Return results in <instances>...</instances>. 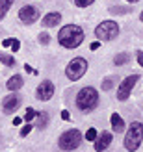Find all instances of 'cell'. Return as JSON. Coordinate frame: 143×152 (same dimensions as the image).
I'll use <instances>...</instances> for the list:
<instances>
[{"label": "cell", "mask_w": 143, "mask_h": 152, "mask_svg": "<svg viewBox=\"0 0 143 152\" xmlns=\"http://www.w3.org/2000/svg\"><path fill=\"white\" fill-rule=\"evenodd\" d=\"M58 41L63 48H76L84 41V30L76 24H65L58 32Z\"/></svg>", "instance_id": "cell-1"}, {"label": "cell", "mask_w": 143, "mask_h": 152, "mask_svg": "<svg viewBox=\"0 0 143 152\" xmlns=\"http://www.w3.org/2000/svg\"><path fill=\"white\" fill-rule=\"evenodd\" d=\"M99 104V93L95 87H84L76 93V108L80 111H91Z\"/></svg>", "instance_id": "cell-2"}, {"label": "cell", "mask_w": 143, "mask_h": 152, "mask_svg": "<svg viewBox=\"0 0 143 152\" xmlns=\"http://www.w3.org/2000/svg\"><path fill=\"white\" fill-rule=\"evenodd\" d=\"M143 141V124L138 123V121H134V123L128 126V130H126V135H125V148L128 152H136L141 145Z\"/></svg>", "instance_id": "cell-3"}, {"label": "cell", "mask_w": 143, "mask_h": 152, "mask_svg": "<svg viewBox=\"0 0 143 152\" xmlns=\"http://www.w3.org/2000/svg\"><path fill=\"white\" fill-rule=\"evenodd\" d=\"M86 71H87V61L84 58H74L65 67V74H67V78H69L71 82L80 80L82 76L86 74Z\"/></svg>", "instance_id": "cell-4"}, {"label": "cell", "mask_w": 143, "mask_h": 152, "mask_svg": "<svg viewBox=\"0 0 143 152\" xmlns=\"http://www.w3.org/2000/svg\"><path fill=\"white\" fill-rule=\"evenodd\" d=\"M117 34H119V24L115 20H104L95 28V35L100 41H111L117 37Z\"/></svg>", "instance_id": "cell-5"}, {"label": "cell", "mask_w": 143, "mask_h": 152, "mask_svg": "<svg viewBox=\"0 0 143 152\" xmlns=\"http://www.w3.org/2000/svg\"><path fill=\"white\" fill-rule=\"evenodd\" d=\"M80 143H82V132L76 130V128H73V130L62 134L58 145H59L62 150H74V148L80 147Z\"/></svg>", "instance_id": "cell-6"}, {"label": "cell", "mask_w": 143, "mask_h": 152, "mask_svg": "<svg viewBox=\"0 0 143 152\" xmlns=\"http://www.w3.org/2000/svg\"><path fill=\"white\" fill-rule=\"evenodd\" d=\"M138 80H139V76L138 74H132V76H126V78L121 82V86H119V89H117V98L119 100H126V98L130 96V93H132V89H134V86L138 83Z\"/></svg>", "instance_id": "cell-7"}, {"label": "cell", "mask_w": 143, "mask_h": 152, "mask_svg": "<svg viewBox=\"0 0 143 152\" xmlns=\"http://www.w3.org/2000/svg\"><path fill=\"white\" fill-rule=\"evenodd\" d=\"M37 17H39V10L34 6H24L19 11V19H21L22 24H34L37 20Z\"/></svg>", "instance_id": "cell-8"}, {"label": "cell", "mask_w": 143, "mask_h": 152, "mask_svg": "<svg viewBox=\"0 0 143 152\" xmlns=\"http://www.w3.org/2000/svg\"><path fill=\"white\" fill-rule=\"evenodd\" d=\"M35 95H37V98H39V100H43V102L50 100V98H52V95H54V83H52V82H48V80L41 82L39 86H37Z\"/></svg>", "instance_id": "cell-9"}, {"label": "cell", "mask_w": 143, "mask_h": 152, "mask_svg": "<svg viewBox=\"0 0 143 152\" xmlns=\"http://www.w3.org/2000/svg\"><path fill=\"white\" fill-rule=\"evenodd\" d=\"M21 96L17 95V93H13V95H10V96H6L4 98V104H2V110H4V113H13V111H17L19 108H21Z\"/></svg>", "instance_id": "cell-10"}, {"label": "cell", "mask_w": 143, "mask_h": 152, "mask_svg": "<svg viewBox=\"0 0 143 152\" xmlns=\"http://www.w3.org/2000/svg\"><path fill=\"white\" fill-rule=\"evenodd\" d=\"M111 139H114V135H111L110 132H102V134L99 135V137L95 139V150H97V152H102V150H106V148L110 147Z\"/></svg>", "instance_id": "cell-11"}, {"label": "cell", "mask_w": 143, "mask_h": 152, "mask_svg": "<svg viewBox=\"0 0 143 152\" xmlns=\"http://www.w3.org/2000/svg\"><path fill=\"white\" fill-rule=\"evenodd\" d=\"M59 20H62V15H59L58 11H50V13H47V15L43 17V26H47V28L58 26Z\"/></svg>", "instance_id": "cell-12"}, {"label": "cell", "mask_w": 143, "mask_h": 152, "mask_svg": "<svg viewBox=\"0 0 143 152\" xmlns=\"http://www.w3.org/2000/svg\"><path fill=\"white\" fill-rule=\"evenodd\" d=\"M110 123H111V128H114V132H123L125 130V121L121 119V115L119 113H111V117H110Z\"/></svg>", "instance_id": "cell-13"}, {"label": "cell", "mask_w": 143, "mask_h": 152, "mask_svg": "<svg viewBox=\"0 0 143 152\" xmlns=\"http://www.w3.org/2000/svg\"><path fill=\"white\" fill-rule=\"evenodd\" d=\"M22 76L21 74H13L10 80H7V89H11V91H19L22 89Z\"/></svg>", "instance_id": "cell-14"}, {"label": "cell", "mask_w": 143, "mask_h": 152, "mask_svg": "<svg viewBox=\"0 0 143 152\" xmlns=\"http://www.w3.org/2000/svg\"><path fill=\"white\" fill-rule=\"evenodd\" d=\"M13 2H15V0H0V20H2L6 15H7V11L11 10Z\"/></svg>", "instance_id": "cell-15"}, {"label": "cell", "mask_w": 143, "mask_h": 152, "mask_svg": "<svg viewBox=\"0 0 143 152\" xmlns=\"http://www.w3.org/2000/svg\"><path fill=\"white\" fill-rule=\"evenodd\" d=\"M2 45H4L6 48L10 47L13 52H19V50H21V41H19V39H13V37H10V39H4Z\"/></svg>", "instance_id": "cell-16"}, {"label": "cell", "mask_w": 143, "mask_h": 152, "mask_svg": "<svg viewBox=\"0 0 143 152\" xmlns=\"http://www.w3.org/2000/svg\"><path fill=\"white\" fill-rule=\"evenodd\" d=\"M0 61H2L4 65H7V67H13V65H15V58L10 56V54H4V52H0Z\"/></svg>", "instance_id": "cell-17"}, {"label": "cell", "mask_w": 143, "mask_h": 152, "mask_svg": "<svg viewBox=\"0 0 143 152\" xmlns=\"http://www.w3.org/2000/svg\"><path fill=\"white\" fill-rule=\"evenodd\" d=\"M126 61H128V54H125V52L117 54L115 59H114V63H115V65H123V63H126Z\"/></svg>", "instance_id": "cell-18"}, {"label": "cell", "mask_w": 143, "mask_h": 152, "mask_svg": "<svg viewBox=\"0 0 143 152\" xmlns=\"http://www.w3.org/2000/svg\"><path fill=\"white\" fill-rule=\"evenodd\" d=\"M35 117H37V111L34 108H28L26 110V115H24V121H26V123H30V121H34Z\"/></svg>", "instance_id": "cell-19"}, {"label": "cell", "mask_w": 143, "mask_h": 152, "mask_svg": "<svg viewBox=\"0 0 143 152\" xmlns=\"http://www.w3.org/2000/svg\"><path fill=\"white\" fill-rule=\"evenodd\" d=\"M37 117H39V123H37V128H43L45 124H47V121H48V115H47V113H37Z\"/></svg>", "instance_id": "cell-20"}, {"label": "cell", "mask_w": 143, "mask_h": 152, "mask_svg": "<svg viewBox=\"0 0 143 152\" xmlns=\"http://www.w3.org/2000/svg\"><path fill=\"white\" fill-rule=\"evenodd\" d=\"M97 137H99V135H97V130H95V128H89V130L86 132V139H87V141H95Z\"/></svg>", "instance_id": "cell-21"}, {"label": "cell", "mask_w": 143, "mask_h": 152, "mask_svg": "<svg viewBox=\"0 0 143 152\" xmlns=\"http://www.w3.org/2000/svg\"><path fill=\"white\" fill-rule=\"evenodd\" d=\"M114 83H115L114 78H106V80H104V83H102V89L104 91H110L111 87H114Z\"/></svg>", "instance_id": "cell-22"}, {"label": "cell", "mask_w": 143, "mask_h": 152, "mask_svg": "<svg viewBox=\"0 0 143 152\" xmlns=\"http://www.w3.org/2000/svg\"><path fill=\"white\" fill-rule=\"evenodd\" d=\"M95 2V0H74V4H76L78 7H87V6H91Z\"/></svg>", "instance_id": "cell-23"}, {"label": "cell", "mask_w": 143, "mask_h": 152, "mask_svg": "<svg viewBox=\"0 0 143 152\" xmlns=\"http://www.w3.org/2000/svg\"><path fill=\"white\" fill-rule=\"evenodd\" d=\"M48 41H50L48 34H47V32H43V34L39 35V43H41V45H48Z\"/></svg>", "instance_id": "cell-24"}, {"label": "cell", "mask_w": 143, "mask_h": 152, "mask_svg": "<svg viewBox=\"0 0 143 152\" xmlns=\"http://www.w3.org/2000/svg\"><path fill=\"white\" fill-rule=\"evenodd\" d=\"M32 128H34V126L28 123V124H26V126H24V128H22V130H21V135H22V137H26V135H28L30 132H32Z\"/></svg>", "instance_id": "cell-25"}, {"label": "cell", "mask_w": 143, "mask_h": 152, "mask_svg": "<svg viewBox=\"0 0 143 152\" xmlns=\"http://www.w3.org/2000/svg\"><path fill=\"white\" fill-rule=\"evenodd\" d=\"M62 119H63V121H71V113L67 111V110H63V111H62Z\"/></svg>", "instance_id": "cell-26"}, {"label": "cell", "mask_w": 143, "mask_h": 152, "mask_svg": "<svg viewBox=\"0 0 143 152\" xmlns=\"http://www.w3.org/2000/svg\"><path fill=\"white\" fill-rule=\"evenodd\" d=\"M99 47H100V43H99V41H93L91 45H89V48H91V50H97Z\"/></svg>", "instance_id": "cell-27"}, {"label": "cell", "mask_w": 143, "mask_h": 152, "mask_svg": "<svg viewBox=\"0 0 143 152\" xmlns=\"http://www.w3.org/2000/svg\"><path fill=\"white\" fill-rule=\"evenodd\" d=\"M136 56H138V63H139V65L143 67V52L139 50V52H138V54H136Z\"/></svg>", "instance_id": "cell-28"}, {"label": "cell", "mask_w": 143, "mask_h": 152, "mask_svg": "<svg viewBox=\"0 0 143 152\" xmlns=\"http://www.w3.org/2000/svg\"><path fill=\"white\" fill-rule=\"evenodd\" d=\"M24 71H26V72H30V74H37V71H34L30 65H24Z\"/></svg>", "instance_id": "cell-29"}, {"label": "cell", "mask_w": 143, "mask_h": 152, "mask_svg": "<svg viewBox=\"0 0 143 152\" xmlns=\"http://www.w3.org/2000/svg\"><path fill=\"white\" fill-rule=\"evenodd\" d=\"M24 119H21V117H17V119H13V124H21Z\"/></svg>", "instance_id": "cell-30"}, {"label": "cell", "mask_w": 143, "mask_h": 152, "mask_svg": "<svg viewBox=\"0 0 143 152\" xmlns=\"http://www.w3.org/2000/svg\"><path fill=\"white\" fill-rule=\"evenodd\" d=\"M126 2H132V4H136V2H138V0H126Z\"/></svg>", "instance_id": "cell-31"}, {"label": "cell", "mask_w": 143, "mask_h": 152, "mask_svg": "<svg viewBox=\"0 0 143 152\" xmlns=\"http://www.w3.org/2000/svg\"><path fill=\"white\" fill-rule=\"evenodd\" d=\"M139 19H141V22H143V11H141V15H139Z\"/></svg>", "instance_id": "cell-32"}]
</instances>
